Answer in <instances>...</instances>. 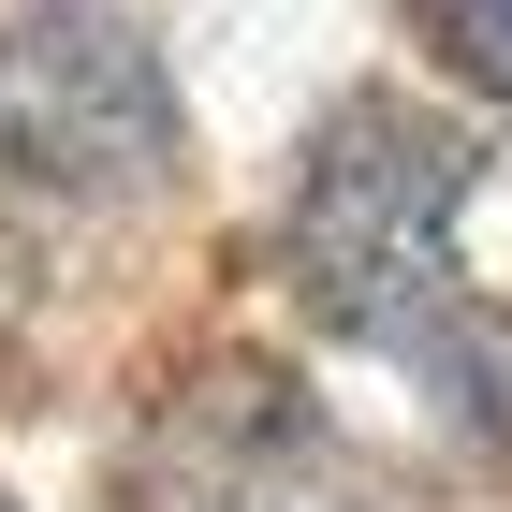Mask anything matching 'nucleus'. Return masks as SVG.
<instances>
[{
	"label": "nucleus",
	"mask_w": 512,
	"mask_h": 512,
	"mask_svg": "<svg viewBox=\"0 0 512 512\" xmlns=\"http://www.w3.org/2000/svg\"><path fill=\"white\" fill-rule=\"evenodd\" d=\"M454 59L483 74V103H512V0H454Z\"/></svg>",
	"instance_id": "obj_3"
},
{
	"label": "nucleus",
	"mask_w": 512,
	"mask_h": 512,
	"mask_svg": "<svg viewBox=\"0 0 512 512\" xmlns=\"http://www.w3.org/2000/svg\"><path fill=\"white\" fill-rule=\"evenodd\" d=\"M161 161H176V88L132 15H103V0L0 15V191L132 205Z\"/></svg>",
	"instance_id": "obj_2"
},
{
	"label": "nucleus",
	"mask_w": 512,
	"mask_h": 512,
	"mask_svg": "<svg viewBox=\"0 0 512 512\" xmlns=\"http://www.w3.org/2000/svg\"><path fill=\"white\" fill-rule=\"evenodd\" d=\"M293 264L322 322L425 366L469 425L512 439V161L425 103H352L293 191Z\"/></svg>",
	"instance_id": "obj_1"
}]
</instances>
